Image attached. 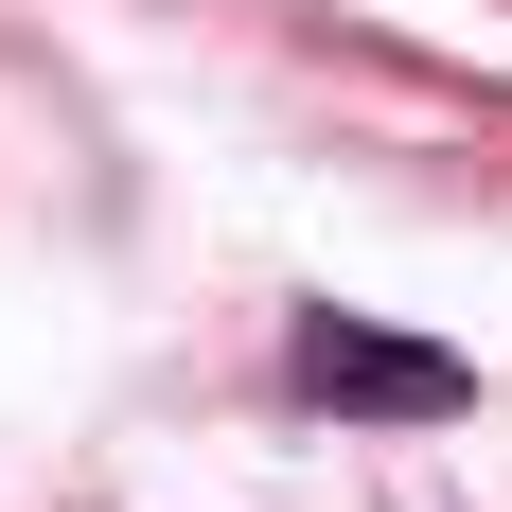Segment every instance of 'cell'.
I'll return each mask as SVG.
<instances>
[{
  "mask_svg": "<svg viewBox=\"0 0 512 512\" xmlns=\"http://www.w3.org/2000/svg\"><path fill=\"white\" fill-rule=\"evenodd\" d=\"M283 371H301V407H336V424H460L477 407V354L389 336V318H354V301H301Z\"/></svg>",
  "mask_w": 512,
  "mask_h": 512,
  "instance_id": "cell-1",
  "label": "cell"
}]
</instances>
